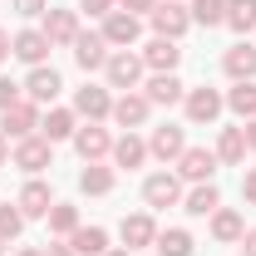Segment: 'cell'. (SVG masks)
<instances>
[{
	"mask_svg": "<svg viewBox=\"0 0 256 256\" xmlns=\"http://www.w3.org/2000/svg\"><path fill=\"white\" fill-rule=\"evenodd\" d=\"M69 133H74V114H69V108H54V114L44 118V138L60 143V138H69Z\"/></svg>",
	"mask_w": 256,
	"mask_h": 256,
	"instance_id": "cell-31",
	"label": "cell"
},
{
	"mask_svg": "<svg viewBox=\"0 0 256 256\" xmlns=\"http://www.w3.org/2000/svg\"><path fill=\"white\" fill-rule=\"evenodd\" d=\"M104 69H108V84H114V89H133V84L143 79V60H138V54H108Z\"/></svg>",
	"mask_w": 256,
	"mask_h": 256,
	"instance_id": "cell-3",
	"label": "cell"
},
{
	"mask_svg": "<svg viewBox=\"0 0 256 256\" xmlns=\"http://www.w3.org/2000/svg\"><path fill=\"white\" fill-rule=\"evenodd\" d=\"M0 252H5V236H0Z\"/></svg>",
	"mask_w": 256,
	"mask_h": 256,
	"instance_id": "cell-47",
	"label": "cell"
},
{
	"mask_svg": "<svg viewBox=\"0 0 256 256\" xmlns=\"http://www.w3.org/2000/svg\"><path fill=\"white\" fill-rule=\"evenodd\" d=\"M20 256H44V252H20Z\"/></svg>",
	"mask_w": 256,
	"mask_h": 256,
	"instance_id": "cell-46",
	"label": "cell"
},
{
	"mask_svg": "<svg viewBox=\"0 0 256 256\" xmlns=\"http://www.w3.org/2000/svg\"><path fill=\"white\" fill-rule=\"evenodd\" d=\"M153 5H158V0H124V10H128V15H133V10H148V15H153Z\"/></svg>",
	"mask_w": 256,
	"mask_h": 256,
	"instance_id": "cell-38",
	"label": "cell"
},
{
	"mask_svg": "<svg viewBox=\"0 0 256 256\" xmlns=\"http://www.w3.org/2000/svg\"><path fill=\"white\" fill-rule=\"evenodd\" d=\"M192 20L197 25H226V0H197L192 5Z\"/></svg>",
	"mask_w": 256,
	"mask_h": 256,
	"instance_id": "cell-30",
	"label": "cell"
},
{
	"mask_svg": "<svg viewBox=\"0 0 256 256\" xmlns=\"http://www.w3.org/2000/svg\"><path fill=\"white\" fill-rule=\"evenodd\" d=\"M217 114H222V94L217 89H192L188 94V118L192 124H212Z\"/></svg>",
	"mask_w": 256,
	"mask_h": 256,
	"instance_id": "cell-7",
	"label": "cell"
},
{
	"mask_svg": "<svg viewBox=\"0 0 256 256\" xmlns=\"http://www.w3.org/2000/svg\"><path fill=\"white\" fill-rule=\"evenodd\" d=\"M217 158L222 162H242L246 158V128H226L222 143H217Z\"/></svg>",
	"mask_w": 256,
	"mask_h": 256,
	"instance_id": "cell-22",
	"label": "cell"
},
{
	"mask_svg": "<svg viewBox=\"0 0 256 256\" xmlns=\"http://www.w3.org/2000/svg\"><path fill=\"white\" fill-rule=\"evenodd\" d=\"M226 104H232L236 114H256V84H252V79H242V84L226 94Z\"/></svg>",
	"mask_w": 256,
	"mask_h": 256,
	"instance_id": "cell-32",
	"label": "cell"
},
{
	"mask_svg": "<svg viewBox=\"0 0 256 256\" xmlns=\"http://www.w3.org/2000/svg\"><path fill=\"white\" fill-rule=\"evenodd\" d=\"M10 104H20V84H10V79H0V114H5Z\"/></svg>",
	"mask_w": 256,
	"mask_h": 256,
	"instance_id": "cell-35",
	"label": "cell"
},
{
	"mask_svg": "<svg viewBox=\"0 0 256 256\" xmlns=\"http://www.w3.org/2000/svg\"><path fill=\"white\" fill-rule=\"evenodd\" d=\"M226 25L246 34V30L256 25V0H232V5H226Z\"/></svg>",
	"mask_w": 256,
	"mask_h": 256,
	"instance_id": "cell-28",
	"label": "cell"
},
{
	"mask_svg": "<svg viewBox=\"0 0 256 256\" xmlns=\"http://www.w3.org/2000/svg\"><path fill=\"white\" fill-rule=\"evenodd\" d=\"M212 236H217V242H236V236H246V226H242L236 212H217V217H212Z\"/></svg>",
	"mask_w": 256,
	"mask_h": 256,
	"instance_id": "cell-29",
	"label": "cell"
},
{
	"mask_svg": "<svg viewBox=\"0 0 256 256\" xmlns=\"http://www.w3.org/2000/svg\"><path fill=\"white\" fill-rule=\"evenodd\" d=\"M104 40H108V44H133V40H138V15L114 10V15L104 20Z\"/></svg>",
	"mask_w": 256,
	"mask_h": 256,
	"instance_id": "cell-12",
	"label": "cell"
},
{
	"mask_svg": "<svg viewBox=\"0 0 256 256\" xmlns=\"http://www.w3.org/2000/svg\"><path fill=\"white\" fill-rule=\"evenodd\" d=\"M188 25H192V15L178 5V0H168V5H153V30H158L162 40H178Z\"/></svg>",
	"mask_w": 256,
	"mask_h": 256,
	"instance_id": "cell-1",
	"label": "cell"
},
{
	"mask_svg": "<svg viewBox=\"0 0 256 256\" xmlns=\"http://www.w3.org/2000/svg\"><path fill=\"white\" fill-rule=\"evenodd\" d=\"M104 256H133V252H104Z\"/></svg>",
	"mask_w": 256,
	"mask_h": 256,
	"instance_id": "cell-45",
	"label": "cell"
},
{
	"mask_svg": "<svg viewBox=\"0 0 256 256\" xmlns=\"http://www.w3.org/2000/svg\"><path fill=\"white\" fill-rule=\"evenodd\" d=\"M50 50H54V44L44 40V30H20V34H15V44H10V54L25 60V64H34V69H40V60H44Z\"/></svg>",
	"mask_w": 256,
	"mask_h": 256,
	"instance_id": "cell-4",
	"label": "cell"
},
{
	"mask_svg": "<svg viewBox=\"0 0 256 256\" xmlns=\"http://www.w3.org/2000/svg\"><path fill=\"white\" fill-rule=\"evenodd\" d=\"M246 148H256V118L246 124Z\"/></svg>",
	"mask_w": 256,
	"mask_h": 256,
	"instance_id": "cell-42",
	"label": "cell"
},
{
	"mask_svg": "<svg viewBox=\"0 0 256 256\" xmlns=\"http://www.w3.org/2000/svg\"><path fill=\"white\" fill-rule=\"evenodd\" d=\"M79 10H89V15H114V0H79Z\"/></svg>",
	"mask_w": 256,
	"mask_h": 256,
	"instance_id": "cell-36",
	"label": "cell"
},
{
	"mask_svg": "<svg viewBox=\"0 0 256 256\" xmlns=\"http://www.w3.org/2000/svg\"><path fill=\"white\" fill-rule=\"evenodd\" d=\"M124 242H128V252H133V246H148V242H158V226H153V217H124Z\"/></svg>",
	"mask_w": 256,
	"mask_h": 256,
	"instance_id": "cell-17",
	"label": "cell"
},
{
	"mask_svg": "<svg viewBox=\"0 0 256 256\" xmlns=\"http://www.w3.org/2000/svg\"><path fill=\"white\" fill-rule=\"evenodd\" d=\"M178 168H182L188 182H212V172H217V153H207V148H182Z\"/></svg>",
	"mask_w": 256,
	"mask_h": 256,
	"instance_id": "cell-2",
	"label": "cell"
},
{
	"mask_svg": "<svg viewBox=\"0 0 256 256\" xmlns=\"http://www.w3.org/2000/svg\"><path fill=\"white\" fill-rule=\"evenodd\" d=\"M217 207H222V197H217L212 182H202L197 192H188V212L192 217H207V212H217Z\"/></svg>",
	"mask_w": 256,
	"mask_h": 256,
	"instance_id": "cell-25",
	"label": "cell"
},
{
	"mask_svg": "<svg viewBox=\"0 0 256 256\" xmlns=\"http://www.w3.org/2000/svg\"><path fill=\"white\" fill-rule=\"evenodd\" d=\"M158 256H192V236L188 232H158Z\"/></svg>",
	"mask_w": 256,
	"mask_h": 256,
	"instance_id": "cell-27",
	"label": "cell"
},
{
	"mask_svg": "<svg viewBox=\"0 0 256 256\" xmlns=\"http://www.w3.org/2000/svg\"><path fill=\"white\" fill-rule=\"evenodd\" d=\"M178 60H182V50H178V40H153V44H148V50H143V64H153V69H158V74H172V69H178Z\"/></svg>",
	"mask_w": 256,
	"mask_h": 256,
	"instance_id": "cell-11",
	"label": "cell"
},
{
	"mask_svg": "<svg viewBox=\"0 0 256 256\" xmlns=\"http://www.w3.org/2000/svg\"><path fill=\"white\" fill-rule=\"evenodd\" d=\"M114 118L124 128H138L143 118H148V98H138V94H124L118 104H114Z\"/></svg>",
	"mask_w": 256,
	"mask_h": 256,
	"instance_id": "cell-19",
	"label": "cell"
},
{
	"mask_svg": "<svg viewBox=\"0 0 256 256\" xmlns=\"http://www.w3.org/2000/svg\"><path fill=\"white\" fill-rule=\"evenodd\" d=\"M222 69L236 79V84H242V79H252V74H256V50H252V44H232V50H226V60H222Z\"/></svg>",
	"mask_w": 256,
	"mask_h": 256,
	"instance_id": "cell-13",
	"label": "cell"
},
{
	"mask_svg": "<svg viewBox=\"0 0 256 256\" xmlns=\"http://www.w3.org/2000/svg\"><path fill=\"white\" fill-rule=\"evenodd\" d=\"M74 148H79V158H84V162H98L114 143H108V133H104V128H84V133L74 138Z\"/></svg>",
	"mask_w": 256,
	"mask_h": 256,
	"instance_id": "cell-16",
	"label": "cell"
},
{
	"mask_svg": "<svg viewBox=\"0 0 256 256\" xmlns=\"http://www.w3.org/2000/svg\"><path fill=\"white\" fill-rule=\"evenodd\" d=\"M44 256H74V252H69V246H50Z\"/></svg>",
	"mask_w": 256,
	"mask_h": 256,
	"instance_id": "cell-43",
	"label": "cell"
},
{
	"mask_svg": "<svg viewBox=\"0 0 256 256\" xmlns=\"http://www.w3.org/2000/svg\"><path fill=\"white\" fill-rule=\"evenodd\" d=\"M182 98V84L172 79V74H158L153 84H148V104H178Z\"/></svg>",
	"mask_w": 256,
	"mask_h": 256,
	"instance_id": "cell-26",
	"label": "cell"
},
{
	"mask_svg": "<svg viewBox=\"0 0 256 256\" xmlns=\"http://www.w3.org/2000/svg\"><path fill=\"white\" fill-rule=\"evenodd\" d=\"M34 128H40V118H34L30 104H10L5 118H0V133H5V138H30Z\"/></svg>",
	"mask_w": 256,
	"mask_h": 256,
	"instance_id": "cell-5",
	"label": "cell"
},
{
	"mask_svg": "<svg viewBox=\"0 0 256 256\" xmlns=\"http://www.w3.org/2000/svg\"><path fill=\"white\" fill-rule=\"evenodd\" d=\"M74 252H79V256H104V252H108V232H104V226L74 232Z\"/></svg>",
	"mask_w": 256,
	"mask_h": 256,
	"instance_id": "cell-21",
	"label": "cell"
},
{
	"mask_svg": "<svg viewBox=\"0 0 256 256\" xmlns=\"http://www.w3.org/2000/svg\"><path fill=\"white\" fill-rule=\"evenodd\" d=\"M25 89H30V98H34V104H54V94H60V74L40 64V69L30 74V84H25Z\"/></svg>",
	"mask_w": 256,
	"mask_h": 256,
	"instance_id": "cell-15",
	"label": "cell"
},
{
	"mask_svg": "<svg viewBox=\"0 0 256 256\" xmlns=\"http://www.w3.org/2000/svg\"><path fill=\"white\" fill-rule=\"evenodd\" d=\"M15 162H20L25 172H44V168H50V138H20Z\"/></svg>",
	"mask_w": 256,
	"mask_h": 256,
	"instance_id": "cell-10",
	"label": "cell"
},
{
	"mask_svg": "<svg viewBox=\"0 0 256 256\" xmlns=\"http://www.w3.org/2000/svg\"><path fill=\"white\" fill-rule=\"evenodd\" d=\"M44 40H50V44H74V40H79V20H74V10H50V20H44Z\"/></svg>",
	"mask_w": 256,
	"mask_h": 256,
	"instance_id": "cell-9",
	"label": "cell"
},
{
	"mask_svg": "<svg viewBox=\"0 0 256 256\" xmlns=\"http://www.w3.org/2000/svg\"><path fill=\"white\" fill-rule=\"evenodd\" d=\"M182 148H188V143H182V128H158V133H153V143H148V153L162 158V162L182 158Z\"/></svg>",
	"mask_w": 256,
	"mask_h": 256,
	"instance_id": "cell-14",
	"label": "cell"
},
{
	"mask_svg": "<svg viewBox=\"0 0 256 256\" xmlns=\"http://www.w3.org/2000/svg\"><path fill=\"white\" fill-rule=\"evenodd\" d=\"M114 158H118V168H138V162L148 158V143L128 133V138H118V143H114Z\"/></svg>",
	"mask_w": 256,
	"mask_h": 256,
	"instance_id": "cell-23",
	"label": "cell"
},
{
	"mask_svg": "<svg viewBox=\"0 0 256 256\" xmlns=\"http://www.w3.org/2000/svg\"><path fill=\"white\" fill-rule=\"evenodd\" d=\"M242 252H246V256H256V232H246V236H242Z\"/></svg>",
	"mask_w": 256,
	"mask_h": 256,
	"instance_id": "cell-40",
	"label": "cell"
},
{
	"mask_svg": "<svg viewBox=\"0 0 256 256\" xmlns=\"http://www.w3.org/2000/svg\"><path fill=\"white\" fill-rule=\"evenodd\" d=\"M10 44H15V40H10V34L0 30V60H10Z\"/></svg>",
	"mask_w": 256,
	"mask_h": 256,
	"instance_id": "cell-41",
	"label": "cell"
},
{
	"mask_svg": "<svg viewBox=\"0 0 256 256\" xmlns=\"http://www.w3.org/2000/svg\"><path fill=\"white\" fill-rule=\"evenodd\" d=\"M20 226H25V212L0 207V236H5V242H10V236H20Z\"/></svg>",
	"mask_w": 256,
	"mask_h": 256,
	"instance_id": "cell-34",
	"label": "cell"
},
{
	"mask_svg": "<svg viewBox=\"0 0 256 256\" xmlns=\"http://www.w3.org/2000/svg\"><path fill=\"white\" fill-rule=\"evenodd\" d=\"M74 104H79V114H89V118H104V114L114 108V104H108V89H94V84H89V89H79Z\"/></svg>",
	"mask_w": 256,
	"mask_h": 256,
	"instance_id": "cell-24",
	"label": "cell"
},
{
	"mask_svg": "<svg viewBox=\"0 0 256 256\" xmlns=\"http://www.w3.org/2000/svg\"><path fill=\"white\" fill-rule=\"evenodd\" d=\"M5 143H10V138H5V133H0V162H5Z\"/></svg>",
	"mask_w": 256,
	"mask_h": 256,
	"instance_id": "cell-44",
	"label": "cell"
},
{
	"mask_svg": "<svg viewBox=\"0 0 256 256\" xmlns=\"http://www.w3.org/2000/svg\"><path fill=\"white\" fill-rule=\"evenodd\" d=\"M79 188L89 192V197H104V192H114V168H98V162H89V168L79 172Z\"/></svg>",
	"mask_w": 256,
	"mask_h": 256,
	"instance_id": "cell-20",
	"label": "cell"
},
{
	"mask_svg": "<svg viewBox=\"0 0 256 256\" xmlns=\"http://www.w3.org/2000/svg\"><path fill=\"white\" fill-rule=\"evenodd\" d=\"M50 226H54V232H79V212H74L69 202H54V207H50Z\"/></svg>",
	"mask_w": 256,
	"mask_h": 256,
	"instance_id": "cell-33",
	"label": "cell"
},
{
	"mask_svg": "<svg viewBox=\"0 0 256 256\" xmlns=\"http://www.w3.org/2000/svg\"><path fill=\"white\" fill-rule=\"evenodd\" d=\"M143 197H148V207H172V202L182 197V188H178L172 172H153V178L143 182Z\"/></svg>",
	"mask_w": 256,
	"mask_h": 256,
	"instance_id": "cell-6",
	"label": "cell"
},
{
	"mask_svg": "<svg viewBox=\"0 0 256 256\" xmlns=\"http://www.w3.org/2000/svg\"><path fill=\"white\" fill-rule=\"evenodd\" d=\"M50 207H54V202H50V188H44V182H30V188L20 192V212H25V217H50Z\"/></svg>",
	"mask_w": 256,
	"mask_h": 256,
	"instance_id": "cell-18",
	"label": "cell"
},
{
	"mask_svg": "<svg viewBox=\"0 0 256 256\" xmlns=\"http://www.w3.org/2000/svg\"><path fill=\"white\" fill-rule=\"evenodd\" d=\"M20 15H44V0H20Z\"/></svg>",
	"mask_w": 256,
	"mask_h": 256,
	"instance_id": "cell-39",
	"label": "cell"
},
{
	"mask_svg": "<svg viewBox=\"0 0 256 256\" xmlns=\"http://www.w3.org/2000/svg\"><path fill=\"white\" fill-rule=\"evenodd\" d=\"M242 197L256 202V168H246V178H242Z\"/></svg>",
	"mask_w": 256,
	"mask_h": 256,
	"instance_id": "cell-37",
	"label": "cell"
},
{
	"mask_svg": "<svg viewBox=\"0 0 256 256\" xmlns=\"http://www.w3.org/2000/svg\"><path fill=\"white\" fill-rule=\"evenodd\" d=\"M108 40L104 34H79L74 40V60H79V69H104L108 64V50H104Z\"/></svg>",
	"mask_w": 256,
	"mask_h": 256,
	"instance_id": "cell-8",
	"label": "cell"
}]
</instances>
